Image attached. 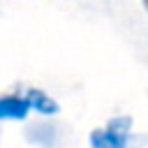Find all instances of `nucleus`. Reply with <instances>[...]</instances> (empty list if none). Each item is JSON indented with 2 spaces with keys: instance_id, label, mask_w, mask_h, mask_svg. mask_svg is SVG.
I'll return each mask as SVG.
<instances>
[{
  "instance_id": "nucleus-1",
  "label": "nucleus",
  "mask_w": 148,
  "mask_h": 148,
  "mask_svg": "<svg viewBox=\"0 0 148 148\" xmlns=\"http://www.w3.org/2000/svg\"><path fill=\"white\" fill-rule=\"evenodd\" d=\"M130 127H132V120L127 116L111 118L109 125L90 132V148H134L136 141Z\"/></svg>"
},
{
  "instance_id": "nucleus-3",
  "label": "nucleus",
  "mask_w": 148,
  "mask_h": 148,
  "mask_svg": "<svg viewBox=\"0 0 148 148\" xmlns=\"http://www.w3.org/2000/svg\"><path fill=\"white\" fill-rule=\"evenodd\" d=\"M25 99H28V106L35 109V111L42 113V116H56V113L60 111V104H58L51 95H46L44 90H39V88H28Z\"/></svg>"
},
{
  "instance_id": "nucleus-4",
  "label": "nucleus",
  "mask_w": 148,
  "mask_h": 148,
  "mask_svg": "<svg viewBox=\"0 0 148 148\" xmlns=\"http://www.w3.org/2000/svg\"><path fill=\"white\" fill-rule=\"evenodd\" d=\"M56 139H58L56 125L49 123V120H46V123H37V125H32V127L28 130V141H32V143H37V146H42V148H53Z\"/></svg>"
},
{
  "instance_id": "nucleus-2",
  "label": "nucleus",
  "mask_w": 148,
  "mask_h": 148,
  "mask_svg": "<svg viewBox=\"0 0 148 148\" xmlns=\"http://www.w3.org/2000/svg\"><path fill=\"white\" fill-rule=\"evenodd\" d=\"M28 99L18 95H0V120H25L28 118Z\"/></svg>"
},
{
  "instance_id": "nucleus-5",
  "label": "nucleus",
  "mask_w": 148,
  "mask_h": 148,
  "mask_svg": "<svg viewBox=\"0 0 148 148\" xmlns=\"http://www.w3.org/2000/svg\"><path fill=\"white\" fill-rule=\"evenodd\" d=\"M143 5H146V9H148V0H143Z\"/></svg>"
}]
</instances>
